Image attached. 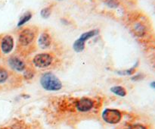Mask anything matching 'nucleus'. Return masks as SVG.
Segmentation results:
<instances>
[{"instance_id":"nucleus-1","label":"nucleus","mask_w":155,"mask_h":129,"mask_svg":"<svg viewBox=\"0 0 155 129\" xmlns=\"http://www.w3.org/2000/svg\"><path fill=\"white\" fill-rule=\"evenodd\" d=\"M40 84L47 91H58L62 88L60 79L51 72L45 73L40 77Z\"/></svg>"},{"instance_id":"nucleus-2","label":"nucleus","mask_w":155,"mask_h":129,"mask_svg":"<svg viewBox=\"0 0 155 129\" xmlns=\"http://www.w3.org/2000/svg\"><path fill=\"white\" fill-rule=\"evenodd\" d=\"M98 33H99V30H97V29H95V30L85 32L83 34H81L80 38L74 42L73 49H74V51L77 52V53H81V52H83L85 49V44H86V41L88 39H91V38L94 37L95 36H97Z\"/></svg>"},{"instance_id":"nucleus-3","label":"nucleus","mask_w":155,"mask_h":129,"mask_svg":"<svg viewBox=\"0 0 155 129\" xmlns=\"http://www.w3.org/2000/svg\"><path fill=\"white\" fill-rule=\"evenodd\" d=\"M53 62V57L51 54L47 53H39L33 59V64L35 67L39 68H46Z\"/></svg>"},{"instance_id":"nucleus-4","label":"nucleus","mask_w":155,"mask_h":129,"mask_svg":"<svg viewBox=\"0 0 155 129\" xmlns=\"http://www.w3.org/2000/svg\"><path fill=\"white\" fill-rule=\"evenodd\" d=\"M103 120L106 123H108L110 124H117L120 121L122 118V114L117 109H106L102 112Z\"/></svg>"},{"instance_id":"nucleus-5","label":"nucleus","mask_w":155,"mask_h":129,"mask_svg":"<svg viewBox=\"0 0 155 129\" xmlns=\"http://www.w3.org/2000/svg\"><path fill=\"white\" fill-rule=\"evenodd\" d=\"M36 38V33L31 28H25L20 33L18 42L21 46H28L32 44Z\"/></svg>"},{"instance_id":"nucleus-6","label":"nucleus","mask_w":155,"mask_h":129,"mask_svg":"<svg viewBox=\"0 0 155 129\" xmlns=\"http://www.w3.org/2000/svg\"><path fill=\"white\" fill-rule=\"evenodd\" d=\"M94 107V101L92 99L83 97L77 102L76 108L80 112H87L92 110Z\"/></svg>"},{"instance_id":"nucleus-7","label":"nucleus","mask_w":155,"mask_h":129,"mask_svg":"<svg viewBox=\"0 0 155 129\" xmlns=\"http://www.w3.org/2000/svg\"><path fill=\"white\" fill-rule=\"evenodd\" d=\"M8 63L12 69L18 71V72L24 71L27 68L25 62L17 56H12V57L9 58L8 60Z\"/></svg>"},{"instance_id":"nucleus-8","label":"nucleus","mask_w":155,"mask_h":129,"mask_svg":"<svg viewBox=\"0 0 155 129\" xmlns=\"http://www.w3.org/2000/svg\"><path fill=\"white\" fill-rule=\"evenodd\" d=\"M14 39L10 35H6L1 41V49L4 54H8L14 48Z\"/></svg>"},{"instance_id":"nucleus-9","label":"nucleus","mask_w":155,"mask_h":129,"mask_svg":"<svg viewBox=\"0 0 155 129\" xmlns=\"http://www.w3.org/2000/svg\"><path fill=\"white\" fill-rule=\"evenodd\" d=\"M39 46L42 49H48L51 44V38L48 33H42L38 39Z\"/></svg>"},{"instance_id":"nucleus-10","label":"nucleus","mask_w":155,"mask_h":129,"mask_svg":"<svg viewBox=\"0 0 155 129\" xmlns=\"http://www.w3.org/2000/svg\"><path fill=\"white\" fill-rule=\"evenodd\" d=\"M110 91L119 97H124L127 95V90L124 87L121 86H114L110 88Z\"/></svg>"},{"instance_id":"nucleus-11","label":"nucleus","mask_w":155,"mask_h":129,"mask_svg":"<svg viewBox=\"0 0 155 129\" xmlns=\"http://www.w3.org/2000/svg\"><path fill=\"white\" fill-rule=\"evenodd\" d=\"M32 18V14L31 12H27L22 15V16L20 18L19 21L18 23V27H21V26L24 25V24H26L27 22H28Z\"/></svg>"},{"instance_id":"nucleus-12","label":"nucleus","mask_w":155,"mask_h":129,"mask_svg":"<svg viewBox=\"0 0 155 129\" xmlns=\"http://www.w3.org/2000/svg\"><path fill=\"white\" fill-rule=\"evenodd\" d=\"M134 32L137 36H143L145 33V31H146V29H145V27L141 23H137L136 25L134 26Z\"/></svg>"},{"instance_id":"nucleus-13","label":"nucleus","mask_w":155,"mask_h":129,"mask_svg":"<svg viewBox=\"0 0 155 129\" xmlns=\"http://www.w3.org/2000/svg\"><path fill=\"white\" fill-rule=\"evenodd\" d=\"M9 77L8 71L4 68L0 67V84L5 83Z\"/></svg>"},{"instance_id":"nucleus-14","label":"nucleus","mask_w":155,"mask_h":129,"mask_svg":"<svg viewBox=\"0 0 155 129\" xmlns=\"http://www.w3.org/2000/svg\"><path fill=\"white\" fill-rule=\"evenodd\" d=\"M138 64H139V62H137L136 65H135L133 68H130V69L125 70V71H117V74H120V75H132V74H134L135 71H136V68L137 67Z\"/></svg>"},{"instance_id":"nucleus-15","label":"nucleus","mask_w":155,"mask_h":129,"mask_svg":"<svg viewBox=\"0 0 155 129\" xmlns=\"http://www.w3.org/2000/svg\"><path fill=\"white\" fill-rule=\"evenodd\" d=\"M51 14V8L50 7H45L42 8L40 12V15L42 16V18L46 19L50 17Z\"/></svg>"},{"instance_id":"nucleus-16","label":"nucleus","mask_w":155,"mask_h":129,"mask_svg":"<svg viewBox=\"0 0 155 129\" xmlns=\"http://www.w3.org/2000/svg\"><path fill=\"white\" fill-rule=\"evenodd\" d=\"M106 5L108 6L110 8H116L119 6V0H105Z\"/></svg>"},{"instance_id":"nucleus-17","label":"nucleus","mask_w":155,"mask_h":129,"mask_svg":"<svg viewBox=\"0 0 155 129\" xmlns=\"http://www.w3.org/2000/svg\"><path fill=\"white\" fill-rule=\"evenodd\" d=\"M34 71L32 70L31 68H27V69H25V71H24V77L27 80H30V79L33 78L34 77Z\"/></svg>"},{"instance_id":"nucleus-18","label":"nucleus","mask_w":155,"mask_h":129,"mask_svg":"<svg viewBox=\"0 0 155 129\" xmlns=\"http://www.w3.org/2000/svg\"><path fill=\"white\" fill-rule=\"evenodd\" d=\"M129 129H147L146 127H145L144 125L141 124H133V125L130 126L129 127Z\"/></svg>"},{"instance_id":"nucleus-19","label":"nucleus","mask_w":155,"mask_h":129,"mask_svg":"<svg viewBox=\"0 0 155 129\" xmlns=\"http://www.w3.org/2000/svg\"><path fill=\"white\" fill-rule=\"evenodd\" d=\"M142 74H138V75L134 76V77H132L131 79L133 80H140V79H142Z\"/></svg>"},{"instance_id":"nucleus-20","label":"nucleus","mask_w":155,"mask_h":129,"mask_svg":"<svg viewBox=\"0 0 155 129\" xmlns=\"http://www.w3.org/2000/svg\"><path fill=\"white\" fill-rule=\"evenodd\" d=\"M151 87L152 88H154V89H155V81H154V82H152V83H151Z\"/></svg>"}]
</instances>
